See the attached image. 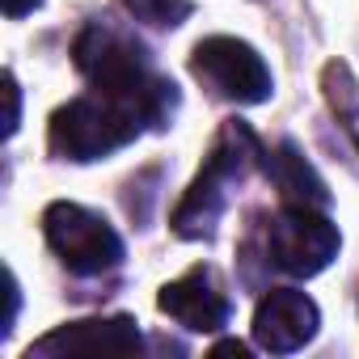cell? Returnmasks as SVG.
Wrapping results in <instances>:
<instances>
[{
	"instance_id": "277c9868",
	"label": "cell",
	"mask_w": 359,
	"mask_h": 359,
	"mask_svg": "<svg viewBox=\"0 0 359 359\" xmlns=\"http://www.w3.org/2000/svg\"><path fill=\"white\" fill-rule=\"evenodd\" d=\"M338 245H342L338 224H330L313 203L283 199V208L266 224V262L283 275H296V279L325 271L334 262Z\"/></svg>"
},
{
	"instance_id": "5b68a950",
	"label": "cell",
	"mask_w": 359,
	"mask_h": 359,
	"mask_svg": "<svg viewBox=\"0 0 359 359\" xmlns=\"http://www.w3.org/2000/svg\"><path fill=\"white\" fill-rule=\"evenodd\" d=\"M43 237L51 254L72 271V275H106L123 266V241L118 233L89 208L81 203H51L43 212Z\"/></svg>"
},
{
	"instance_id": "52a82bcc",
	"label": "cell",
	"mask_w": 359,
	"mask_h": 359,
	"mask_svg": "<svg viewBox=\"0 0 359 359\" xmlns=\"http://www.w3.org/2000/svg\"><path fill=\"white\" fill-rule=\"evenodd\" d=\"M317 304L296 287H271L254 309V342L271 355H292L317 334Z\"/></svg>"
},
{
	"instance_id": "6da1fadb",
	"label": "cell",
	"mask_w": 359,
	"mask_h": 359,
	"mask_svg": "<svg viewBox=\"0 0 359 359\" xmlns=\"http://www.w3.org/2000/svg\"><path fill=\"white\" fill-rule=\"evenodd\" d=\"M76 68L85 72L89 89L127 102L131 110L144 114L148 127H165L177 110V89L173 81H165L152 68V55L140 39H131L127 30H114L106 22H89L72 47Z\"/></svg>"
},
{
	"instance_id": "7a4b0ae2",
	"label": "cell",
	"mask_w": 359,
	"mask_h": 359,
	"mask_svg": "<svg viewBox=\"0 0 359 359\" xmlns=\"http://www.w3.org/2000/svg\"><path fill=\"white\" fill-rule=\"evenodd\" d=\"M258 156H262V144L250 131V123H241V118L224 123L208 161H203V169H199V177L191 182V191L182 199V208L173 212V233L177 237H212V229H216V220L229 203V191L241 182L245 169Z\"/></svg>"
},
{
	"instance_id": "3957f363",
	"label": "cell",
	"mask_w": 359,
	"mask_h": 359,
	"mask_svg": "<svg viewBox=\"0 0 359 359\" xmlns=\"http://www.w3.org/2000/svg\"><path fill=\"white\" fill-rule=\"evenodd\" d=\"M144 131V114L97 89L72 97L51 114V152L64 161H102Z\"/></svg>"
},
{
	"instance_id": "7c38bea8",
	"label": "cell",
	"mask_w": 359,
	"mask_h": 359,
	"mask_svg": "<svg viewBox=\"0 0 359 359\" xmlns=\"http://www.w3.org/2000/svg\"><path fill=\"white\" fill-rule=\"evenodd\" d=\"M39 5H43V0H5V13H9V18H26V13L39 9Z\"/></svg>"
},
{
	"instance_id": "ba28073f",
	"label": "cell",
	"mask_w": 359,
	"mask_h": 359,
	"mask_svg": "<svg viewBox=\"0 0 359 359\" xmlns=\"http://www.w3.org/2000/svg\"><path fill=\"white\" fill-rule=\"evenodd\" d=\"M156 304H161V313H169L173 321H182L187 330H199V334L224 330L233 317V300L224 296L212 266H191L182 279L165 283Z\"/></svg>"
},
{
	"instance_id": "30bf717a",
	"label": "cell",
	"mask_w": 359,
	"mask_h": 359,
	"mask_svg": "<svg viewBox=\"0 0 359 359\" xmlns=\"http://www.w3.org/2000/svg\"><path fill=\"white\" fill-rule=\"evenodd\" d=\"M262 165H266V177L279 187L283 199H296V203H313V208H325L330 203V191L317 177V169L300 156L296 144H275V148H262Z\"/></svg>"
},
{
	"instance_id": "8fae6325",
	"label": "cell",
	"mask_w": 359,
	"mask_h": 359,
	"mask_svg": "<svg viewBox=\"0 0 359 359\" xmlns=\"http://www.w3.org/2000/svg\"><path fill=\"white\" fill-rule=\"evenodd\" d=\"M123 9H127L135 22L152 26V30L182 26V18L191 13V5H187V0H123Z\"/></svg>"
},
{
	"instance_id": "8992f818",
	"label": "cell",
	"mask_w": 359,
	"mask_h": 359,
	"mask_svg": "<svg viewBox=\"0 0 359 359\" xmlns=\"http://www.w3.org/2000/svg\"><path fill=\"white\" fill-rule=\"evenodd\" d=\"M191 72L216 97L237 102V106H258L271 97V68L262 64V55L250 43L229 39V34L203 39L191 55Z\"/></svg>"
},
{
	"instance_id": "9c48e42d",
	"label": "cell",
	"mask_w": 359,
	"mask_h": 359,
	"mask_svg": "<svg viewBox=\"0 0 359 359\" xmlns=\"http://www.w3.org/2000/svg\"><path fill=\"white\" fill-rule=\"evenodd\" d=\"M131 351H140L135 317L72 321L30 346V355H131Z\"/></svg>"
}]
</instances>
